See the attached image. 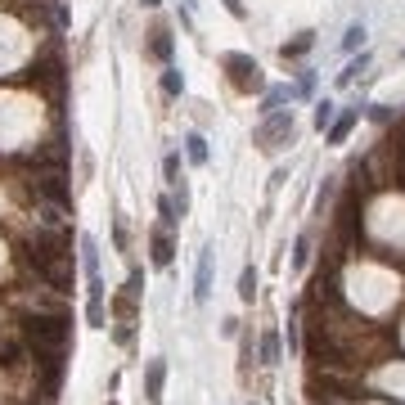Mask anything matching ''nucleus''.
I'll use <instances>...</instances> for the list:
<instances>
[{"label":"nucleus","instance_id":"27","mask_svg":"<svg viewBox=\"0 0 405 405\" xmlns=\"http://www.w3.org/2000/svg\"><path fill=\"white\" fill-rule=\"evenodd\" d=\"M144 5H162V0H144Z\"/></svg>","mask_w":405,"mask_h":405},{"label":"nucleus","instance_id":"12","mask_svg":"<svg viewBox=\"0 0 405 405\" xmlns=\"http://www.w3.org/2000/svg\"><path fill=\"white\" fill-rule=\"evenodd\" d=\"M149 54L167 64V59H171V32H162V27H158V32H153V41H149Z\"/></svg>","mask_w":405,"mask_h":405},{"label":"nucleus","instance_id":"19","mask_svg":"<svg viewBox=\"0 0 405 405\" xmlns=\"http://www.w3.org/2000/svg\"><path fill=\"white\" fill-rule=\"evenodd\" d=\"M158 216H162V225H167V230L181 221V212H176V202H171V198H158Z\"/></svg>","mask_w":405,"mask_h":405},{"label":"nucleus","instance_id":"16","mask_svg":"<svg viewBox=\"0 0 405 405\" xmlns=\"http://www.w3.org/2000/svg\"><path fill=\"white\" fill-rule=\"evenodd\" d=\"M162 176H167L171 185H181V153H167V158H162Z\"/></svg>","mask_w":405,"mask_h":405},{"label":"nucleus","instance_id":"25","mask_svg":"<svg viewBox=\"0 0 405 405\" xmlns=\"http://www.w3.org/2000/svg\"><path fill=\"white\" fill-rule=\"evenodd\" d=\"M311 257V239H298V252H293V266H306Z\"/></svg>","mask_w":405,"mask_h":405},{"label":"nucleus","instance_id":"7","mask_svg":"<svg viewBox=\"0 0 405 405\" xmlns=\"http://www.w3.org/2000/svg\"><path fill=\"white\" fill-rule=\"evenodd\" d=\"M32 162H36V167H45V171H64L68 167V149L54 140V144H45V149L32 153Z\"/></svg>","mask_w":405,"mask_h":405},{"label":"nucleus","instance_id":"10","mask_svg":"<svg viewBox=\"0 0 405 405\" xmlns=\"http://www.w3.org/2000/svg\"><path fill=\"white\" fill-rule=\"evenodd\" d=\"M171 257H176V252H171V239H167V230H158V235H153V266H171Z\"/></svg>","mask_w":405,"mask_h":405},{"label":"nucleus","instance_id":"17","mask_svg":"<svg viewBox=\"0 0 405 405\" xmlns=\"http://www.w3.org/2000/svg\"><path fill=\"white\" fill-rule=\"evenodd\" d=\"M261 361H266V365H279V338H275V333H266V338H261Z\"/></svg>","mask_w":405,"mask_h":405},{"label":"nucleus","instance_id":"5","mask_svg":"<svg viewBox=\"0 0 405 405\" xmlns=\"http://www.w3.org/2000/svg\"><path fill=\"white\" fill-rule=\"evenodd\" d=\"M36 194H45L54 207H73V190L64 185V171H45L41 181H36Z\"/></svg>","mask_w":405,"mask_h":405},{"label":"nucleus","instance_id":"13","mask_svg":"<svg viewBox=\"0 0 405 405\" xmlns=\"http://www.w3.org/2000/svg\"><path fill=\"white\" fill-rule=\"evenodd\" d=\"M185 149H190V162H198V167H202V162H207V140H202L198 131H194V135L185 140Z\"/></svg>","mask_w":405,"mask_h":405},{"label":"nucleus","instance_id":"1","mask_svg":"<svg viewBox=\"0 0 405 405\" xmlns=\"http://www.w3.org/2000/svg\"><path fill=\"white\" fill-rule=\"evenodd\" d=\"M27 338L36 352H64L68 347V320L64 315H36L27 320Z\"/></svg>","mask_w":405,"mask_h":405},{"label":"nucleus","instance_id":"3","mask_svg":"<svg viewBox=\"0 0 405 405\" xmlns=\"http://www.w3.org/2000/svg\"><path fill=\"white\" fill-rule=\"evenodd\" d=\"M275 140H293V108H288V113L275 108V113L257 127V144H261L266 153H275Z\"/></svg>","mask_w":405,"mask_h":405},{"label":"nucleus","instance_id":"6","mask_svg":"<svg viewBox=\"0 0 405 405\" xmlns=\"http://www.w3.org/2000/svg\"><path fill=\"white\" fill-rule=\"evenodd\" d=\"M162 378H167V361H162V356H153V361H149V374H144V401H149V405L162 401Z\"/></svg>","mask_w":405,"mask_h":405},{"label":"nucleus","instance_id":"28","mask_svg":"<svg viewBox=\"0 0 405 405\" xmlns=\"http://www.w3.org/2000/svg\"><path fill=\"white\" fill-rule=\"evenodd\" d=\"M108 405H118V401H108Z\"/></svg>","mask_w":405,"mask_h":405},{"label":"nucleus","instance_id":"23","mask_svg":"<svg viewBox=\"0 0 405 405\" xmlns=\"http://www.w3.org/2000/svg\"><path fill=\"white\" fill-rule=\"evenodd\" d=\"M365 68H369V59H365V54H361V59H356V64H352V68H347V73H342V86H352V81H356V77H361V73H365Z\"/></svg>","mask_w":405,"mask_h":405},{"label":"nucleus","instance_id":"8","mask_svg":"<svg viewBox=\"0 0 405 405\" xmlns=\"http://www.w3.org/2000/svg\"><path fill=\"white\" fill-rule=\"evenodd\" d=\"M338 230L347 244H356V235H361V216H356V198H342L338 207Z\"/></svg>","mask_w":405,"mask_h":405},{"label":"nucleus","instance_id":"15","mask_svg":"<svg viewBox=\"0 0 405 405\" xmlns=\"http://www.w3.org/2000/svg\"><path fill=\"white\" fill-rule=\"evenodd\" d=\"M284 99H293V90H288V86H270V90H266V113H275Z\"/></svg>","mask_w":405,"mask_h":405},{"label":"nucleus","instance_id":"14","mask_svg":"<svg viewBox=\"0 0 405 405\" xmlns=\"http://www.w3.org/2000/svg\"><path fill=\"white\" fill-rule=\"evenodd\" d=\"M239 298H244V302H252V298H257V270H252V266L239 275Z\"/></svg>","mask_w":405,"mask_h":405},{"label":"nucleus","instance_id":"18","mask_svg":"<svg viewBox=\"0 0 405 405\" xmlns=\"http://www.w3.org/2000/svg\"><path fill=\"white\" fill-rule=\"evenodd\" d=\"M162 90H167V95H181V90H185V77L176 73V68H167V73H162Z\"/></svg>","mask_w":405,"mask_h":405},{"label":"nucleus","instance_id":"4","mask_svg":"<svg viewBox=\"0 0 405 405\" xmlns=\"http://www.w3.org/2000/svg\"><path fill=\"white\" fill-rule=\"evenodd\" d=\"M32 86H41V90H50V95H64V64H59L54 54L36 59L32 64Z\"/></svg>","mask_w":405,"mask_h":405},{"label":"nucleus","instance_id":"21","mask_svg":"<svg viewBox=\"0 0 405 405\" xmlns=\"http://www.w3.org/2000/svg\"><path fill=\"white\" fill-rule=\"evenodd\" d=\"M361 41H365V23H352V27H347V36H342V45H347V50H356Z\"/></svg>","mask_w":405,"mask_h":405},{"label":"nucleus","instance_id":"24","mask_svg":"<svg viewBox=\"0 0 405 405\" xmlns=\"http://www.w3.org/2000/svg\"><path fill=\"white\" fill-rule=\"evenodd\" d=\"M329 122H333V104H329V99H324V104L315 108V127L324 131V127H329Z\"/></svg>","mask_w":405,"mask_h":405},{"label":"nucleus","instance_id":"2","mask_svg":"<svg viewBox=\"0 0 405 405\" xmlns=\"http://www.w3.org/2000/svg\"><path fill=\"white\" fill-rule=\"evenodd\" d=\"M225 73H230V81H235V90H261V68H257V59H248V54H225L221 59Z\"/></svg>","mask_w":405,"mask_h":405},{"label":"nucleus","instance_id":"26","mask_svg":"<svg viewBox=\"0 0 405 405\" xmlns=\"http://www.w3.org/2000/svg\"><path fill=\"white\" fill-rule=\"evenodd\" d=\"M221 5H225V10H230V14H235V18H248V10H244V0H221Z\"/></svg>","mask_w":405,"mask_h":405},{"label":"nucleus","instance_id":"20","mask_svg":"<svg viewBox=\"0 0 405 405\" xmlns=\"http://www.w3.org/2000/svg\"><path fill=\"white\" fill-rule=\"evenodd\" d=\"M306 50H311V32H302L293 45H284V59H298V54H306Z\"/></svg>","mask_w":405,"mask_h":405},{"label":"nucleus","instance_id":"11","mask_svg":"<svg viewBox=\"0 0 405 405\" xmlns=\"http://www.w3.org/2000/svg\"><path fill=\"white\" fill-rule=\"evenodd\" d=\"M352 127H356V108H352V113H342V118L329 127V144H342V140L352 135Z\"/></svg>","mask_w":405,"mask_h":405},{"label":"nucleus","instance_id":"9","mask_svg":"<svg viewBox=\"0 0 405 405\" xmlns=\"http://www.w3.org/2000/svg\"><path fill=\"white\" fill-rule=\"evenodd\" d=\"M194 298H198V302L212 298V248H202V257H198V279H194Z\"/></svg>","mask_w":405,"mask_h":405},{"label":"nucleus","instance_id":"22","mask_svg":"<svg viewBox=\"0 0 405 405\" xmlns=\"http://www.w3.org/2000/svg\"><path fill=\"white\" fill-rule=\"evenodd\" d=\"M0 356H5V365H18V342H14V338H5V342H0Z\"/></svg>","mask_w":405,"mask_h":405}]
</instances>
